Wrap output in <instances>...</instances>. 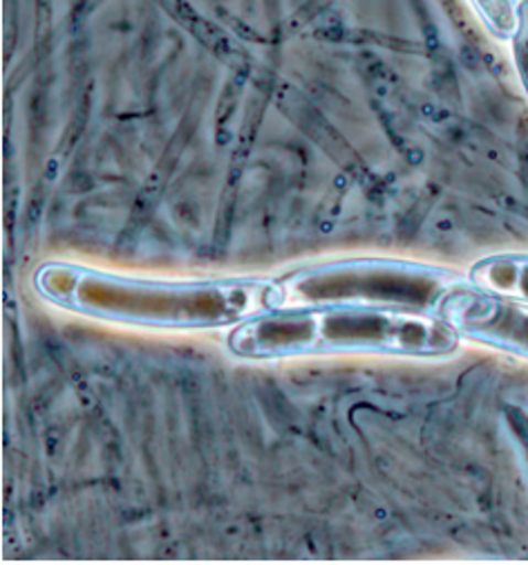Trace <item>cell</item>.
<instances>
[{
	"mask_svg": "<svg viewBox=\"0 0 528 565\" xmlns=\"http://www.w3.org/2000/svg\"><path fill=\"white\" fill-rule=\"evenodd\" d=\"M34 290L74 315L158 330L238 328L282 308L278 278L164 280L63 260L36 269Z\"/></svg>",
	"mask_w": 528,
	"mask_h": 565,
	"instance_id": "cell-1",
	"label": "cell"
},
{
	"mask_svg": "<svg viewBox=\"0 0 528 565\" xmlns=\"http://www.w3.org/2000/svg\"><path fill=\"white\" fill-rule=\"evenodd\" d=\"M229 350L243 360H289L334 352L395 358H448L462 343L443 317L365 306L278 308L231 330Z\"/></svg>",
	"mask_w": 528,
	"mask_h": 565,
	"instance_id": "cell-2",
	"label": "cell"
},
{
	"mask_svg": "<svg viewBox=\"0 0 528 565\" xmlns=\"http://www.w3.org/2000/svg\"><path fill=\"white\" fill-rule=\"evenodd\" d=\"M280 280L282 308L365 306L441 317L450 295L471 286L468 274L401 258H347L300 267Z\"/></svg>",
	"mask_w": 528,
	"mask_h": 565,
	"instance_id": "cell-3",
	"label": "cell"
},
{
	"mask_svg": "<svg viewBox=\"0 0 528 565\" xmlns=\"http://www.w3.org/2000/svg\"><path fill=\"white\" fill-rule=\"evenodd\" d=\"M441 317L462 339L528 360V303L468 288L450 295Z\"/></svg>",
	"mask_w": 528,
	"mask_h": 565,
	"instance_id": "cell-4",
	"label": "cell"
},
{
	"mask_svg": "<svg viewBox=\"0 0 528 565\" xmlns=\"http://www.w3.org/2000/svg\"><path fill=\"white\" fill-rule=\"evenodd\" d=\"M468 280L482 292L528 303V254L486 256L471 267Z\"/></svg>",
	"mask_w": 528,
	"mask_h": 565,
	"instance_id": "cell-5",
	"label": "cell"
},
{
	"mask_svg": "<svg viewBox=\"0 0 528 565\" xmlns=\"http://www.w3.org/2000/svg\"><path fill=\"white\" fill-rule=\"evenodd\" d=\"M484 28L499 41H513L519 30V3H475Z\"/></svg>",
	"mask_w": 528,
	"mask_h": 565,
	"instance_id": "cell-6",
	"label": "cell"
},
{
	"mask_svg": "<svg viewBox=\"0 0 528 565\" xmlns=\"http://www.w3.org/2000/svg\"><path fill=\"white\" fill-rule=\"evenodd\" d=\"M513 54L519 82L528 97V3H519V30L513 39Z\"/></svg>",
	"mask_w": 528,
	"mask_h": 565,
	"instance_id": "cell-7",
	"label": "cell"
}]
</instances>
